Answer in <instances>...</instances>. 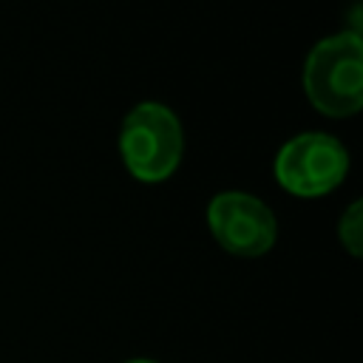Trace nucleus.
I'll return each mask as SVG.
<instances>
[{
  "instance_id": "nucleus-1",
  "label": "nucleus",
  "mask_w": 363,
  "mask_h": 363,
  "mask_svg": "<svg viewBox=\"0 0 363 363\" xmlns=\"http://www.w3.org/2000/svg\"><path fill=\"white\" fill-rule=\"evenodd\" d=\"M303 91L315 111L343 119L363 105V40L357 31H337L315 43L303 65Z\"/></svg>"
},
{
  "instance_id": "nucleus-2",
  "label": "nucleus",
  "mask_w": 363,
  "mask_h": 363,
  "mask_svg": "<svg viewBox=\"0 0 363 363\" xmlns=\"http://www.w3.org/2000/svg\"><path fill=\"white\" fill-rule=\"evenodd\" d=\"M119 153L133 179L147 184L170 179L184 153L179 116L162 102H142L130 108L119 130Z\"/></svg>"
},
{
  "instance_id": "nucleus-3",
  "label": "nucleus",
  "mask_w": 363,
  "mask_h": 363,
  "mask_svg": "<svg viewBox=\"0 0 363 363\" xmlns=\"http://www.w3.org/2000/svg\"><path fill=\"white\" fill-rule=\"evenodd\" d=\"M349 173L346 147L318 130L292 136L275 156V179L292 196H323L332 193Z\"/></svg>"
},
{
  "instance_id": "nucleus-4",
  "label": "nucleus",
  "mask_w": 363,
  "mask_h": 363,
  "mask_svg": "<svg viewBox=\"0 0 363 363\" xmlns=\"http://www.w3.org/2000/svg\"><path fill=\"white\" fill-rule=\"evenodd\" d=\"M207 224L221 250L238 258H258L278 238L275 213L252 193L227 190L210 199Z\"/></svg>"
},
{
  "instance_id": "nucleus-5",
  "label": "nucleus",
  "mask_w": 363,
  "mask_h": 363,
  "mask_svg": "<svg viewBox=\"0 0 363 363\" xmlns=\"http://www.w3.org/2000/svg\"><path fill=\"white\" fill-rule=\"evenodd\" d=\"M337 238L349 250V255H354V258L360 255V250H363V207H360V201H352L346 207V213L340 216Z\"/></svg>"
},
{
  "instance_id": "nucleus-6",
  "label": "nucleus",
  "mask_w": 363,
  "mask_h": 363,
  "mask_svg": "<svg viewBox=\"0 0 363 363\" xmlns=\"http://www.w3.org/2000/svg\"><path fill=\"white\" fill-rule=\"evenodd\" d=\"M128 363H156V360H147V357H136V360H128Z\"/></svg>"
}]
</instances>
